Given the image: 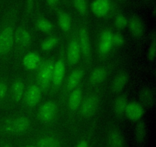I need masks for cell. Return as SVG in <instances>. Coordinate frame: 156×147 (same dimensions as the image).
<instances>
[{
	"instance_id": "1",
	"label": "cell",
	"mask_w": 156,
	"mask_h": 147,
	"mask_svg": "<svg viewBox=\"0 0 156 147\" xmlns=\"http://www.w3.org/2000/svg\"><path fill=\"white\" fill-rule=\"evenodd\" d=\"M30 126V119L24 116H20L6 120L2 126V130L7 133H21L27 131Z\"/></svg>"
},
{
	"instance_id": "2",
	"label": "cell",
	"mask_w": 156,
	"mask_h": 147,
	"mask_svg": "<svg viewBox=\"0 0 156 147\" xmlns=\"http://www.w3.org/2000/svg\"><path fill=\"white\" fill-rule=\"evenodd\" d=\"M14 28L7 26L0 32V56H5L12 49L14 44Z\"/></svg>"
},
{
	"instance_id": "3",
	"label": "cell",
	"mask_w": 156,
	"mask_h": 147,
	"mask_svg": "<svg viewBox=\"0 0 156 147\" xmlns=\"http://www.w3.org/2000/svg\"><path fill=\"white\" fill-rule=\"evenodd\" d=\"M54 63L53 61H47L44 63L38 74V84L41 89H46L52 81Z\"/></svg>"
},
{
	"instance_id": "4",
	"label": "cell",
	"mask_w": 156,
	"mask_h": 147,
	"mask_svg": "<svg viewBox=\"0 0 156 147\" xmlns=\"http://www.w3.org/2000/svg\"><path fill=\"white\" fill-rule=\"evenodd\" d=\"M57 110V105L56 102L50 100L43 104L38 111V117L40 120L44 123H49L53 120Z\"/></svg>"
},
{
	"instance_id": "5",
	"label": "cell",
	"mask_w": 156,
	"mask_h": 147,
	"mask_svg": "<svg viewBox=\"0 0 156 147\" xmlns=\"http://www.w3.org/2000/svg\"><path fill=\"white\" fill-rule=\"evenodd\" d=\"M124 114L130 120L138 121L143 117L144 114V109L142 104L133 101V102L128 103Z\"/></svg>"
},
{
	"instance_id": "6",
	"label": "cell",
	"mask_w": 156,
	"mask_h": 147,
	"mask_svg": "<svg viewBox=\"0 0 156 147\" xmlns=\"http://www.w3.org/2000/svg\"><path fill=\"white\" fill-rule=\"evenodd\" d=\"M98 105V97L96 95H91L87 97L81 106V114L85 117H90L95 113Z\"/></svg>"
},
{
	"instance_id": "7",
	"label": "cell",
	"mask_w": 156,
	"mask_h": 147,
	"mask_svg": "<svg viewBox=\"0 0 156 147\" xmlns=\"http://www.w3.org/2000/svg\"><path fill=\"white\" fill-rule=\"evenodd\" d=\"M113 33L110 30H105L101 34L98 49L101 55H107L113 46Z\"/></svg>"
},
{
	"instance_id": "8",
	"label": "cell",
	"mask_w": 156,
	"mask_h": 147,
	"mask_svg": "<svg viewBox=\"0 0 156 147\" xmlns=\"http://www.w3.org/2000/svg\"><path fill=\"white\" fill-rule=\"evenodd\" d=\"M41 97V89L37 85H31L25 94V103L27 106L34 107L39 103Z\"/></svg>"
},
{
	"instance_id": "9",
	"label": "cell",
	"mask_w": 156,
	"mask_h": 147,
	"mask_svg": "<svg viewBox=\"0 0 156 147\" xmlns=\"http://www.w3.org/2000/svg\"><path fill=\"white\" fill-rule=\"evenodd\" d=\"M65 64L62 59H59L54 64L52 76V82L56 87H59L63 81L65 75Z\"/></svg>"
},
{
	"instance_id": "10",
	"label": "cell",
	"mask_w": 156,
	"mask_h": 147,
	"mask_svg": "<svg viewBox=\"0 0 156 147\" xmlns=\"http://www.w3.org/2000/svg\"><path fill=\"white\" fill-rule=\"evenodd\" d=\"M111 6V0H94L91 3V8L94 15L103 17L109 12Z\"/></svg>"
},
{
	"instance_id": "11",
	"label": "cell",
	"mask_w": 156,
	"mask_h": 147,
	"mask_svg": "<svg viewBox=\"0 0 156 147\" xmlns=\"http://www.w3.org/2000/svg\"><path fill=\"white\" fill-rule=\"evenodd\" d=\"M81 49L79 47V41L76 39L72 40L68 46V52H67V58L72 65L77 64L80 58Z\"/></svg>"
},
{
	"instance_id": "12",
	"label": "cell",
	"mask_w": 156,
	"mask_h": 147,
	"mask_svg": "<svg viewBox=\"0 0 156 147\" xmlns=\"http://www.w3.org/2000/svg\"><path fill=\"white\" fill-rule=\"evenodd\" d=\"M79 47L81 51L87 58L91 55V43H90L89 36L85 28H81L79 30Z\"/></svg>"
},
{
	"instance_id": "13",
	"label": "cell",
	"mask_w": 156,
	"mask_h": 147,
	"mask_svg": "<svg viewBox=\"0 0 156 147\" xmlns=\"http://www.w3.org/2000/svg\"><path fill=\"white\" fill-rule=\"evenodd\" d=\"M14 40L21 47H28L31 41V36L27 29L19 28L14 32Z\"/></svg>"
},
{
	"instance_id": "14",
	"label": "cell",
	"mask_w": 156,
	"mask_h": 147,
	"mask_svg": "<svg viewBox=\"0 0 156 147\" xmlns=\"http://www.w3.org/2000/svg\"><path fill=\"white\" fill-rule=\"evenodd\" d=\"M127 26L129 27L130 33L135 38H140L144 32V25L139 17L133 16L128 21Z\"/></svg>"
},
{
	"instance_id": "15",
	"label": "cell",
	"mask_w": 156,
	"mask_h": 147,
	"mask_svg": "<svg viewBox=\"0 0 156 147\" xmlns=\"http://www.w3.org/2000/svg\"><path fill=\"white\" fill-rule=\"evenodd\" d=\"M41 63V58L36 52H29L23 59L24 67L29 70H34L38 67Z\"/></svg>"
},
{
	"instance_id": "16",
	"label": "cell",
	"mask_w": 156,
	"mask_h": 147,
	"mask_svg": "<svg viewBox=\"0 0 156 147\" xmlns=\"http://www.w3.org/2000/svg\"><path fill=\"white\" fill-rule=\"evenodd\" d=\"M108 147H124V139L123 136L116 129H113L109 132L108 136Z\"/></svg>"
},
{
	"instance_id": "17",
	"label": "cell",
	"mask_w": 156,
	"mask_h": 147,
	"mask_svg": "<svg viewBox=\"0 0 156 147\" xmlns=\"http://www.w3.org/2000/svg\"><path fill=\"white\" fill-rule=\"evenodd\" d=\"M140 99L142 104L149 107H152L155 104V92L152 89L149 88V87H146V88L143 89L140 92Z\"/></svg>"
},
{
	"instance_id": "18",
	"label": "cell",
	"mask_w": 156,
	"mask_h": 147,
	"mask_svg": "<svg viewBox=\"0 0 156 147\" xmlns=\"http://www.w3.org/2000/svg\"><path fill=\"white\" fill-rule=\"evenodd\" d=\"M82 90L79 88L73 89L72 93H70L69 97V108L73 111H75L79 108L82 102Z\"/></svg>"
},
{
	"instance_id": "19",
	"label": "cell",
	"mask_w": 156,
	"mask_h": 147,
	"mask_svg": "<svg viewBox=\"0 0 156 147\" xmlns=\"http://www.w3.org/2000/svg\"><path fill=\"white\" fill-rule=\"evenodd\" d=\"M128 82V76L125 72H121V73L118 74L117 76L114 77V81L112 82V88L113 92L114 93H119L121 91L125 86L126 85Z\"/></svg>"
},
{
	"instance_id": "20",
	"label": "cell",
	"mask_w": 156,
	"mask_h": 147,
	"mask_svg": "<svg viewBox=\"0 0 156 147\" xmlns=\"http://www.w3.org/2000/svg\"><path fill=\"white\" fill-rule=\"evenodd\" d=\"M83 74L84 71L81 69H77V70H75L74 71L72 72V74L69 75L68 80H67V89L69 90H73V89L76 88L82 80Z\"/></svg>"
},
{
	"instance_id": "21",
	"label": "cell",
	"mask_w": 156,
	"mask_h": 147,
	"mask_svg": "<svg viewBox=\"0 0 156 147\" xmlns=\"http://www.w3.org/2000/svg\"><path fill=\"white\" fill-rule=\"evenodd\" d=\"M107 76V70L104 67H98L94 70L90 76V83L91 84H98L103 82Z\"/></svg>"
},
{
	"instance_id": "22",
	"label": "cell",
	"mask_w": 156,
	"mask_h": 147,
	"mask_svg": "<svg viewBox=\"0 0 156 147\" xmlns=\"http://www.w3.org/2000/svg\"><path fill=\"white\" fill-rule=\"evenodd\" d=\"M127 104V100H126V96H123V95L118 96V97L116 99L114 104V113H116L117 116H122L123 115H124L125 110H126Z\"/></svg>"
},
{
	"instance_id": "23",
	"label": "cell",
	"mask_w": 156,
	"mask_h": 147,
	"mask_svg": "<svg viewBox=\"0 0 156 147\" xmlns=\"http://www.w3.org/2000/svg\"><path fill=\"white\" fill-rule=\"evenodd\" d=\"M24 83L20 80H17L14 82L12 84V97H13L14 100L18 102L21 100L22 98L23 94H24Z\"/></svg>"
},
{
	"instance_id": "24",
	"label": "cell",
	"mask_w": 156,
	"mask_h": 147,
	"mask_svg": "<svg viewBox=\"0 0 156 147\" xmlns=\"http://www.w3.org/2000/svg\"><path fill=\"white\" fill-rule=\"evenodd\" d=\"M147 135V127L144 122H140L135 129V138L138 143H143Z\"/></svg>"
},
{
	"instance_id": "25",
	"label": "cell",
	"mask_w": 156,
	"mask_h": 147,
	"mask_svg": "<svg viewBox=\"0 0 156 147\" xmlns=\"http://www.w3.org/2000/svg\"><path fill=\"white\" fill-rule=\"evenodd\" d=\"M37 147H60V142L56 138L45 136L39 139Z\"/></svg>"
},
{
	"instance_id": "26",
	"label": "cell",
	"mask_w": 156,
	"mask_h": 147,
	"mask_svg": "<svg viewBox=\"0 0 156 147\" xmlns=\"http://www.w3.org/2000/svg\"><path fill=\"white\" fill-rule=\"evenodd\" d=\"M58 23L64 32H68L71 28V18L66 12H60L58 15Z\"/></svg>"
},
{
	"instance_id": "27",
	"label": "cell",
	"mask_w": 156,
	"mask_h": 147,
	"mask_svg": "<svg viewBox=\"0 0 156 147\" xmlns=\"http://www.w3.org/2000/svg\"><path fill=\"white\" fill-rule=\"evenodd\" d=\"M37 26L38 29L43 32H50L53 29L52 23L46 18H40L37 21Z\"/></svg>"
},
{
	"instance_id": "28",
	"label": "cell",
	"mask_w": 156,
	"mask_h": 147,
	"mask_svg": "<svg viewBox=\"0 0 156 147\" xmlns=\"http://www.w3.org/2000/svg\"><path fill=\"white\" fill-rule=\"evenodd\" d=\"M58 39L56 37H50L41 43V48L43 51H50L57 44Z\"/></svg>"
},
{
	"instance_id": "29",
	"label": "cell",
	"mask_w": 156,
	"mask_h": 147,
	"mask_svg": "<svg viewBox=\"0 0 156 147\" xmlns=\"http://www.w3.org/2000/svg\"><path fill=\"white\" fill-rule=\"evenodd\" d=\"M74 6L76 10L81 14L85 15L87 11V1L86 0H73Z\"/></svg>"
},
{
	"instance_id": "30",
	"label": "cell",
	"mask_w": 156,
	"mask_h": 147,
	"mask_svg": "<svg viewBox=\"0 0 156 147\" xmlns=\"http://www.w3.org/2000/svg\"><path fill=\"white\" fill-rule=\"evenodd\" d=\"M156 43H155V35L153 34L152 35V41H151V44L149 47V50H148L147 53V57L149 61H152L155 60V49H156Z\"/></svg>"
},
{
	"instance_id": "31",
	"label": "cell",
	"mask_w": 156,
	"mask_h": 147,
	"mask_svg": "<svg viewBox=\"0 0 156 147\" xmlns=\"http://www.w3.org/2000/svg\"><path fill=\"white\" fill-rule=\"evenodd\" d=\"M128 20L123 15H118L115 18V25L117 28L123 29L127 26Z\"/></svg>"
},
{
	"instance_id": "32",
	"label": "cell",
	"mask_w": 156,
	"mask_h": 147,
	"mask_svg": "<svg viewBox=\"0 0 156 147\" xmlns=\"http://www.w3.org/2000/svg\"><path fill=\"white\" fill-rule=\"evenodd\" d=\"M112 41H113V44H114V45L121 46L123 45L125 42L124 37H123V35L120 33L113 34Z\"/></svg>"
},
{
	"instance_id": "33",
	"label": "cell",
	"mask_w": 156,
	"mask_h": 147,
	"mask_svg": "<svg viewBox=\"0 0 156 147\" xmlns=\"http://www.w3.org/2000/svg\"><path fill=\"white\" fill-rule=\"evenodd\" d=\"M8 92V86L4 81H0V101L5 97Z\"/></svg>"
},
{
	"instance_id": "34",
	"label": "cell",
	"mask_w": 156,
	"mask_h": 147,
	"mask_svg": "<svg viewBox=\"0 0 156 147\" xmlns=\"http://www.w3.org/2000/svg\"><path fill=\"white\" fill-rule=\"evenodd\" d=\"M34 0H27V2H26V7H27V12H30L32 10L34 7Z\"/></svg>"
},
{
	"instance_id": "35",
	"label": "cell",
	"mask_w": 156,
	"mask_h": 147,
	"mask_svg": "<svg viewBox=\"0 0 156 147\" xmlns=\"http://www.w3.org/2000/svg\"><path fill=\"white\" fill-rule=\"evenodd\" d=\"M76 147H88V144L85 140H82L78 143Z\"/></svg>"
},
{
	"instance_id": "36",
	"label": "cell",
	"mask_w": 156,
	"mask_h": 147,
	"mask_svg": "<svg viewBox=\"0 0 156 147\" xmlns=\"http://www.w3.org/2000/svg\"><path fill=\"white\" fill-rule=\"evenodd\" d=\"M47 2H48L49 5H50V6H54L57 4L58 2H59V0H47Z\"/></svg>"
},
{
	"instance_id": "37",
	"label": "cell",
	"mask_w": 156,
	"mask_h": 147,
	"mask_svg": "<svg viewBox=\"0 0 156 147\" xmlns=\"http://www.w3.org/2000/svg\"><path fill=\"white\" fill-rule=\"evenodd\" d=\"M2 147H12V146H11L10 145H2Z\"/></svg>"
},
{
	"instance_id": "38",
	"label": "cell",
	"mask_w": 156,
	"mask_h": 147,
	"mask_svg": "<svg viewBox=\"0 0 156 147\" xmlns=\"http://www.w3.org/2000/svg\"><path fill=\"white\" fill-rule=\"evenodd\" d=\"M25 147H34V146H33V145H27V146H25Z\"/></svg>"
},
{
	"instance_id": "39",
	"label": "cell",
	"mask_w": 156,
	"mask_h": 147,
	"mask_svg": "<svg viewBox=\"0 0 156 147\" xmlns=\"http://www.w3.org/2000/svg\"><path fill=\"white\" fill-rule=\"evenodd\" d=\"M120 1H125V0H120Z\"/></svg>"
}]
</instances>
